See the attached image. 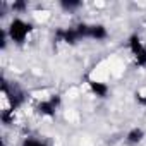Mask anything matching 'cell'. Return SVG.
<instances>
[{
    "label": "cell",
    "instance_id": "6da1fadb",
    "mask_svg": "<svg viewBox=\"0 0 146 146\" xmlns=\"http://www.w3.org/2000/svg\"><path fill=\"white\" fill-rule=\"evenodd\" d=\"M33 31V24L31 23H26L19 17L12 19L9 28H7V35L11 38V41H14L16 45H23L28 38V35Z\"/></svg>",
    "mask_w": 146,
    "mask_h": 146
},
{
    "label": "cell",
    "instance_id": "7a4b0ae2",
    "mask_svg": "<svg viewBox=\"0 0 146 146\" xmlns=\"http://www.w3.org/2000/svg\"><path fill=\"white\" fill-rule=\"evenodd\" d=\"M0 90H2V93L7 96V100L11 102V105H12V110H16V108H19L23 103H24V91L17 86V84H14V83H9V81H5V79H2V84H0Z\"/></svg>",
    "mask_w": 146,
    "mask_h": 146
},
{
    "label": "cell",
    "instance_id": "3957f363",
    "mask_svg": "<svg viewBox=\"0 0 146 146\" xmlns=\"http://www.w3.org/2000/svg\"><path fill=\"white\" fill-rule=\"evenodd\" d=\"M129 50L136 58V64L139 67L146 65V45H143V41L139 40L137 35H132L129 38Z\"/></svg>",
    "mask_w": 146,
    "mask_h": 146
},
{
    "label": "cell",
    "instance_id": "277c9868",
    "mask_svg": "<svg viewBox=\"0 0 146 146\" xmlns=\"http://www.w3.org/2000/svg\"><path fill=\"white\" fill-rule=\"evenodd\" d=\"M58 105H60V96H58V95H53L52 98H48V100H45V102H40L38 107H36V110H38V113H41V115L53 117L55 112H57V108H58Z\"/></svg>",
    "mask_w": 146,
    "mask_h": 146
},
{
    "label": "cell",
    "instance_id": "5b68a950",
    "mask_svg": "<svg viewBox=\"0 0 146 146\" xmlns=\"http://www.w3.org/2000/svg\"><path fill=\"white\" fill-rule=\"evenodd\" d=\"M57 38H60V41H64V43H67V45H76V43L81 40V36H79L76 26H74V28L58 29V31H57Z\"/></svg>",
    "mask_w": 146,
    "mask_h": 146
},
{
    "label": "cell",
    "instance_id": "8992f818",
    "mask_svg": "<svg viewBox=\"0 0 146 146\" xmlns=\"http://www.w3.org/2000/svg\"><path fill=\"white\" fill-rule=\"evenodd\" d=\"M107 36H108V33L103 24H86V38L100 41V40H105Z\"/></svg>",
    "mask_w": 146,
    "mask_h": 146
},
{
    "label": "cell",
    "instance_id": "52a82bcc",
    "mask_svg": "<svg viewBox=\"0 0 146 146\" xmlns=\"http://www.w3.org/2000/svg\"><path fill=\"white\" fill-rule=\"evenodd\" d=\"M88 84H90V90L93 91V95H96L98 98H107V95H108V86L105 84V83H102V81H95V79H90L88 81Z\"/></svg>",
    "mask_w": 146,
    "mask_h": 146
},
{
    "label": "cell",
    "instance_id": "ba28073f",
    "mask_svg": "<svg viewBox=\"0 0 146 146\" xmlns=\"http://www.w3.org/2000/svg\"><path fill=\"white\" fill-rule=\"evenodd\" d=\"M143 137H144V131L141 127H134L127 132L125 141H127V144H137V143L143 141Z\"/></svg>",
    "mask_w": 146,
    "mask_h": 146
},
{
    "label": "cell",
    "instance_id": "9c48e42d",
    "mask_svg": "<svg viewBox=\"0 0 146 146\" xmlns=\"http://www.w3.org/2000/svg\"><path fill=\"white\" fill-rule=\"evenodd\" d=\"M83 4L79 2V0H62L60 2V7L64 9V11H76V9H79Z\"/></svg>",
    "mask_w": 146,
    "mask_h": 146
},
{
    "label": "cell",
    "instance_id": "30bf717a",
    "mask_svg": "<svg viewBox=\"0 0 146 146\" xmlns=\"http://www.w3.org/2000/svg\"><path fill=\"white\" fill-rule=\"evenodd\" d=\"M21 146H46V143H43L40 139H35V137H26Z\"/></svg>",
    "mask_w": 146,
    "mask_h": 146
},
{
    "label": "cell",
    "instance_id": "8fae6325",
    "mask_svg": "<svg viewBox=\"0 0 146 146\" xmlns=\"http://www.w3.org/2000/svg\"><path fill=\"white\" fill-rule=\"evenodd\" d=\"M11 7H12V11H14V12H23V11H26V9H28V4H26V2H23V0H19V2H14Z\"/></svg>",
    "mask_w": 146,
    "mask_h": 146
},
{
    "label": "cell",
    "instance_id": "7c38bea8",
    "mask_svg": "<svg viewBox=\"0 0 146 146\" xmlns=\"http://www.w3.org/2000/svg\"><path fill=\"white\" fill-rule=\"evenodd\" d=\"M12 115H14V110L11 108V110H4L2 112V120L5 122V124H9L11 120H12Z\"/></svg>",
    "mask_w": 146,
    "mask_h": 146
},
{
    "label": "cell",
    "instance_id": "4fadbf2b",
    "mask_svg": "<svg viewBox=\"0 0 146 146\" xmlns=\"http://www.w3.org/2000/svg\"><path fill=\"white\" fill-rule=\"evenodd\" d=\"M7 36H9V35H7V31H5V29H0V48H2V50L7 46V41H5V40H7Z\"/></svg>",
    "mask_w": 146,
    "mask_h": 146
},
{
    "label": "cell",
    "instance_id": "5bb4252c",
    "mask_svg": "<svg viewBox=\"0 0 146 146\" xmlns=\"http://www.w3.org/2000/svg\"><path fill=\"white\" fill-rule=\"evenodd\" d=\"M136 100H137L141 105H146V96H143V95H136Z\"/></svg>",
    "mask_w": 146,
    "mask_h": 146
}]
</instances>
